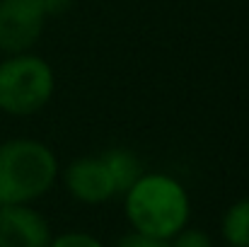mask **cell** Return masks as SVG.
Returning a JSON list of instances; mask_svg holds the SVG:
<instances>
[{
    "instance_id": "cell-6",
    "label": "cell",
    "mask_w": 249,
    "mask_h": 247,
    "mask_svg": "<svg viewBox=\"0 0 249 247\" xmlns=\"http://www.w3.org/2000/svg\"><path fill=\"white\" fill-rule=\"evenodd\" d=\"M51 226L32 204L0 206V247H49Z\"/></svg>"
},
{
    "instance_id": "cell-2",
    "label": "cell",
    "mask_w": 249,
    "mask_h": 247,
    "mask_svg": "<svg viewBox=\"0 0 249 247\" xmlns=\"http://www.w3.org/2000/svg\"><path fill=\"white\" fill-rule=\"evenodd\" d=\"M61 174L56 153L34 138L0 143V206L34 204L46 196Z\"/></svg>"
},
{
    "instance_id": "cell-5",
    "label": "cell",
    "mask_w": 249,
    "mask_h": 247,
    "mask_svg": "<svg viewBox=\"0 0 249 247\" xmlns=\"http://www.w3.org/2000/svg\"><path fill=\"white\" fill-rule=\"evenodd\" d=\"M68 189V194L87 206H99L109 199L116 196V187L114 179L107 170V163L102 160V155H85L75 158L71 165H66L58 174Z\"/></svg>"
},
{
    "instance_id": "cell-10",
    "label": "cell",
    "mask_w": 249,
    "mask_h": 247,
    "mask_svg": "<svg viewBox=\"0 0 249 247\" xmlns=\"http://www.w3.org/2000/svg\"><path fill=\"white\" fill-rule=\"evenodd\" d=\"M172 247H213V240L208 233L198 230V228H181L172 240H169Z\"/></svg>"
},
{
    "instance_id": "cell-12",
    "label": "cell",
    "mask_w": 249,
    "mask_h": 247,
    "mask_svg": "<svg viewBox=\"0 0 249 247\" xmlns=\"http://www.w3.org/2000/svg\"><path fill=\"white\" fill-rule=\"evenodd\" d=\"M39 2H41L46 17H61V15H66L73 7L75 0H39Z\"/></svg>"
},
{
    "instance_id": "cell-7",
    "label": "cell",
    "mask_w": 249,
    "mask_h": 247,
    "mask_svg": "<svg viewBox=\"0 0 249 247\" xmlns=\"http://www.w3.org/2000/svg\"><path fill=\"white\" fill-rule=\"evenodd\" d=\"M102 160L107 163V170L114 179V187H116V194H124L145 170L138 160L136 153L126 151V148H109L102 153Z\"/></svg>"
},
{
    "instance_id": "cell-8",
    "label": "cell",
    "mask_w": 249,
    "mask_h": 247,
    "mask_svg": "<svg viewBox=\"0 0 249 247\" xmlns=\"http://www.w3.org/2000/svg\"><path fill=\"white\" fill-rule=\"evenodd\" d=\"M220 235L230 247H249V196L228 206L220 218Z\"/></svg>"
},
{
    "instance_id": "cell-9",
    "label": "cell",
    "mask_w": 249,
    "mask_h": 247,
    "mask_svg": "<svg viewBox=\"0 0 249 247\" xmlns=\"http://www.w3.org/2000/svg\"><path fill=\"white\" fill-rule=\"evenodd\" d=\"M49 247H104V243L85 230H71V233L51 238Z\"/></svg>"
},
{
    "instance_id": "cell-1",
    "label": "cell",
    "mask_w": 249,
    "mask_h": 247,
    "mask_svg": "<svg viewBox=\"0 0 249 247\" xmlns=\"http://www.w3.org/2000/svg\"><path fill=\"white\" fill-rule=\"evenodd\" d=\"M124 213L131 230L172 240L191 218L186 187L167 172H143L124 191Z\"/></svg>"
},
{
    "instance_id": "cell-3",
    "label": "cell",
    "mask_w": 249,
    "mask_h": 247,
    "mask_svg": "<svg viewBox=\"0 0 249 247\" xmlns=\"http://www.w3.org/2000/svg\"><path fill=\"white\" fill-rule=\"evenodd\" d=\"M53 90L56 73L46 58L24 51L0 61V114L32 116L51 102Z\"/></svg>"
},
{
    "instance_id": "cell-11",
    "label": "cell",
    "mask_w": 249,
    "mask_h": 247,
    "mask_svg": "<svg viewBox=\"0 0 249 247\" xmlns=\"http://www.w3.org/2000/svg\"><path fill=\"white\" fill-rule=\"evenodd\" d=\"M116 247H172L169 240L162 238H153V235H145V233H138V230H131L126 235H121L116 240Z\"/></svg>"
},
{
    "instance_id": "cell-4",
    "label": "cell",
    "mask_w": 249,
    "mask_h": 247,
    "mask_svg": "<svg viewBox=\"0 0 249 247\" xmlns=\"http://www.w3.org/2000/svg\"><path fill=\"white\" fill-rule=\"evenodd\" d=\"M46 19L39 0H0V51L7 56L32 51Z\"/></svg>"
}]
</instances>
